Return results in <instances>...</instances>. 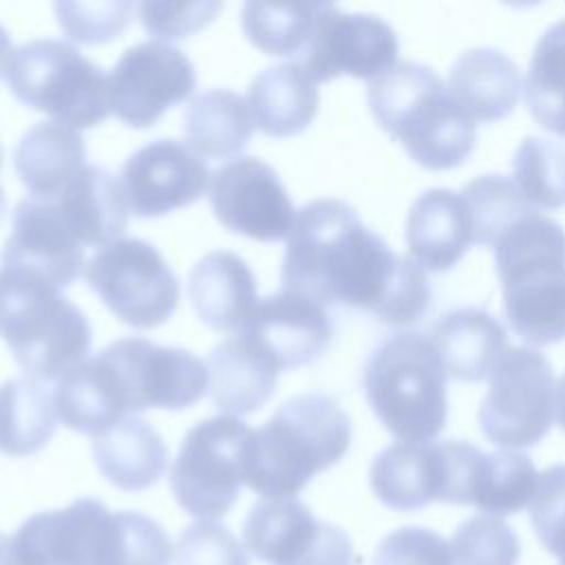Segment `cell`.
Here are the masks:
<instances>
[{"mask_svg": "<svg viewBox=\"0 0 565 565\" xmlns=\"http://www.w3.org/2000/svg\"><path fill=\"white\" fill-rule=\"evenodd\" d=\"M280 276L285 289L322 307L366 309L393 327L417 322L433 300L426 271L340 199H316L296 212Z\"/></svg>", "mask_w": 565, "mask_h": 565, "instance_id": "1", "label": "cell"}, {"mask_svg": "<svg viewBox=\"0 0 565 565\" xmlns=\"http://www.w3.org/2000/svg\"><path fill=\"white\" fill-rule=\"evenodd\" d=\"M349 441L351 419L335 397L294 395L254 430L245 483L265 499L296 497L318 472L344 457Z\"/></svg>", "mask_w": 565, "mask_h": 565, "instance_id": "2", "label": "cell"}, {"mask_svg": "<svg viewBox=\"0 0 565 565\" xmlns=\"http://www.w3.org/2000/svg\"><path fill=\"white\" fill-rule=\"evenodd\" d=\"M366 102L375 121L428 170L455 168L475 148V119L428 64L395 62L369 82Z\"/></svg>", "mask_w": 565, "mask_h": 565, "instance_id": "3", "label": "cell"}, {"mask_svg": "<svg viewBox=\"0 0 565 565\" xmlns=\"http://www.w3.org/2000/svg\"><path fill=\"white\" fill-rule=\"evenodd\" d=\"M503 311L530 344L565 340V230L541 212L516 218L494 241Z\"/></svg>", "mask_w": 565, "mask_h": 565, "instance_id": "4", "label": "cell"}, {"mask_svg": "<svg viewBox=\"0 0 565 565\" xmlns=\"http://www.w3.org/2000/svg\"><path fill=\"white\" fill-rule=\"evenodd\" d=\"M11 539L24 565H152L154 558L141 512H110L97 499L38 512Z\"/></svg>", "mask_w": 565, "mask_h": 565, "instance_id": "5", "label": "cell"}, {"mask_svg": "<svg viewBox=\"0 0 565 565\" xmlns=\"http://www.w3.org/2000/svg\"><path fill=\"white\" fill-rule=\"evenodd\" d=\"M362 384L369 406L397 439L422 444L444 430L446 369L424 333L397 331L380 340L366 358Z\"/></svg>", "mask_w": 565, "mask_h": 565, "instance_id": "6", "label": "cell"}, {"mask_svg": "<svg viewBox=\"0 0 565 565\" xmlns=\"http://www.w3.org/2000/svg\"><path fill=\"white\" fill-rule=\"evenodd\" d=\"M0 335L22 369L46 382L88 358L93 329L46 278L0 267Z\"/></svg>", "mask_w": 565, "mask_h": 565, "instance_id": "7", "label": "cell"}, {"mask_svg": "<svg viewBox=\"0 0 565 565\" xmlns=\"http://www.w3.org/2000/svg\"><path fill=\"white\" fill-rule=\"evenodd\" d=\"M11 93L71 128H90L110 113L108 75L64 40L40 38L13 49L7 71Z\"/></svg>", "mask_w": 565, "mask_h": 565, "instance_id": "8", "label": "cell"}, {"mask_svg": "<svg viewBox=\"0 0 565 565\" xmlns=\"http://www.w3.org/2000/svg\"><path fill=\"white\" fill-rule=\"evenodd\" d=\"M483 450L470 441H397L371 463L373 494L393 510H419L430 501L472 505Z\"/></svg>", "mask_w": 565, "mask_h": 565, "instance_id": "9", "label": "cell"}, {"mask_svg": "<svg viewBox=\"0 0 565 565\" xmlns=\"http://www.w3.org/2000/svg\"><path fill=\"white\" fill-rule=\"evenodd\" d=\"M254 430L234 415H216L192 426L170 468L177 503L201 521L225 516L245 483V457Z\"/></svg>", "mask_w": 565, "mask_h": 565, "instance_id": "10", "label": "cell"}, {"mask_svg": "<svg viewBox=\"0 0 565 565\" xmlns=\"http://www.w3.org/2000/svg\"><path fill=\"white\" fill-rule=\"evenodd\" d=\"M479 404L481 433L505 450L530 448L552 428L556 388L552 366L530 347H508L490 371Z\"/></svg>", "mask_w": 565, "mask_h": 565, "instance_id": "11", "label": "cell"}, {"mask_svg": "<svg viewBox=\"0 0 565 565\" xmlns=\"http://www.w3.org/2000/svg\"><path fill=\"white\" fill-rule=\"evenodd\" d=\"M86 280L104 305L126 324L152 329L179 305V280L154 245L119 238L86 263Z\"/></svg>", "mask_w": 565, "mask_h": 565, "instance_id": "12", "label": "cell"}, {"mask_svg": "<svg viewBox=\"0 0 565 565\" xmlns=\"http://www.w3.org/2000/svg\"><path fill=\"white\" fill-rule=\"evenodd\" d=\"M397 33L375 13H349L331 2H320L311 35L298 55L316 82L338 75L373 79L395 64Z\"/></svg>", "mask_w": 565, "mask_h": 565, "instance_id": "13", "label": "cell"}, {"mask_svg": "<svg viewBox=\"0 0 565 565\" xmlns=\"http://www.w3.org/2000/svg\"><path fill=\"white\" fill-rule=\"evenodd\" d=\"M243 543L267 565H351L353 561L347 532L316 519L296 497L258 501L245 519Z\"/></svg>", "mask_w": 565, "mask_h": 565, "instance_id": "14", "label": "cell"}, {"mask_svg": "<svg viewBox=\"0 0 565 565\" xmlns=\"http://www.w3.org/2000/svg\"><path fill=\"white\" fill-rule=\"evenodd\" d=\"M194 88L192 60L179 46L161 40L126 49L108 75L110 110L135 128L152 126Z\"/></svg>", "mask_w": 565, "mask_h": 565, "instance_id": "15", "label": "cell"}, {"mask_svg": "<svg viewBox=\"0 0 565 565\" xmlns=\"http://www.w3.org/2000/svg\"><path fill=\"white\" fill-rule=\"evenodd\" d=\"M210 203L232 232L256 241L287 238L296 210L278 172L258 157H236L210 172Z\"/></svg>", "mask_w": 565, "mask_h": 565, "instance_id": "16", "label": "cell"}, {"mask_svg": "<svg viewBox=\"0 0 565 565\" xmlns=\"http://www.w3.org/2000/svg\"><path fill=\"white\" fill-rule=\"evenodd\" d=\"M119 183L135 216H163L196 201L210 185V170L185 141L161 137L124 161Z\"/></svg>", "mask_w": 565, "mask_h": 565, "instance_id": "17", "label": "cell"}, {"mask_svg": "<svg viewBox=\"0 0 565 565\" xmlns=\"http://www.w3.org/2000/svg\"><path fill=\"white\" fill-rule=\"evenodd\" d=\"M108 351L128 380L135 413L146 408H188L207 391L205 362L185 349L128 335L110 342Z\"/></svg>", "mask_w": 565, "mask_h": 565, "instance_id": "18", "label": "cell"}, {"mask_svg": "<svg viewBox=\"0 0 565 565\" xmlns=\"http://www.w3.org/2000/svg\"><path fill=\"white\" fill-rule=\"evenodd\" d=\"M238 333L249 338L278 371H285L309 364L327 351L333 320L320 302L282 287L258 300Z\"/></svg>", "mask_w": 565, "mask_h": 565, "instance_id": "19", "label": "cell"}, {"mask_svg": "<svg viewBox=\"0 0 565 565\" xmlns=\"http://www.w3.org/2000/svg\"><path fill=\"white\" fill-rule=\"evenodd\" d=\"M0 265L33 271L57 289L68 287L86 269L84 245L68 232L55 205L31 196L13 210Z\"/></svg>", "mask_w": 565, "mask_h": 565, "instance_id": "20", "label": "cell"}, {"mask_svg": "<svg viewBox=\"0 0 565 565\" xmlns=\"http://www.w3.org/2000/svg\"><path fill=\"white\" fill-rule=\"evenodd\" d=\"M53 402L64 426L95 437L135 415L124 371L106 349L62 373Z\"/></svg>", "mask_w": 565, "mask_h": 565, "instance_id": "21", "label": "cell"}, {"mask_svg": "<svg viewBox=\"0 0 565 565\" xmlns=\"http://www.w3.org/2000/svg\"><path fill=\"white\" fill-rule=\"evenodd\" d=\"M472 243V221L461 192L430 188L406 214V245L411 258L430 271L452 269Z\"/></svg>", "mask_w": 565, "mask_h": 565, "instance_id": "22", "label": "cell"}, {"mask_svg": "<svg viewBox=\"0 0 565 565\" xmlns=\"http://www.w3.org/2000/svg\"><path fill=\"white\" fill-rule=\"evenodd\" d=\"M188 296L199 318L216 331H238L260 300L249 265L227 249H214L192 267Z\"/></svg>", "mask_w": 565, "mask_h": 565, "instance_id": "23", "label": "cell"}, {"mask_svg": "<svg viewBox=\"0 0 565 565\" xmlns=\"http://www.w3.org/2000/svg\"><path fill=\"white\" fill-rule=\"evenodd\" d=\"M51 203L84 247L102 249L119 241L128 225L121 183L99 166L88 163Z\"/></svg>", "mask_w": 565, "mask_h": 565, "instance_id": "24", "label": "cell"}, {"mask_svg": "<svg viewBox=\"0 0 565 565\" xmlns=\"http://www.w3.org/2000/svg\"><path fill=\"white\" fill-rule=\"evenodd\" d=\"M207 391L218 411L247 415L258 411L274 393L278 369L243 333L221 340L207 362Z\"/></svg>", "mask_w": 565, "mask_h": 565, "instance_id": "25", "label": "cell"}, {"mask_svg": "<svg viewBox=\"0 0 565 565\" xmlns=\"http://www.w3.org/2000/svg\"><path fill=\"white\" fill-rule=\"evenodd\" d=\"M13 163L31 199L53 201L88 166L82 135L55 119L31 126L15 146Z\"/></svg>", "mask_w": 565, "mask_h": 565, "instance_id": "26", "label": "cell"}, {"mask_svg": "<svg viewBox=\"0 0 565 565\" xmlns=\"http://www.w3.org/2000/svg\"><path fill=\"white\" fill-rule=\"evenodd\" d=\"M446 86L475 121H497L514 110L521 75L516 62L503 51L472 46L452 62Z\"/></svg>", "mask_w": 565, "mask_h": 565, "instance_id": "27", "label": "cell"}, {"mask_svg": "<svg viewBox=\"0 0 565 565\" xmlns=\"http://www.w3.org/2000/svg\"><path fill=\"white\" fill-rule=\"evenodd\" d=\"M430 333L446 375L461 382L488 377L508 349L503 324L483 307L450 309L433 324Z\"/></svg>", "mask_w": 565, "mask_h": 565, "instance_id": "28", "label": "cell"}, {"mask_svg": "<svg viewBox=\"0 0 565 565\" xmlns=\"http://www.w3.org/2000/svg\"><path fill=\"white\" fill-rule=\"evenodd\" d=\"M247 104L265 135L289 137L313 121L320 104L318 82L296 62L274 64L252 79Z\"/></svg>", "mask_w": 565, "mask_h": 565, "instance_id": "29", "label": "cell"}, {"mask_svg": "<svg viewBox=\"0 0 565 565\" xmlns=\"http://www.w3.org/2000/svg\"><path fill=\"white\" fill-rule=\"evenodd\" d=\"M97 470L121 490L154 486L168 468V446L141 417L132 415L93 439Z\"/></svg>", "mask_w": 565, "mask_h": 565, "instance_id": "30", "label": "cell"}, {"mask_svg": "<svg viewBox=\"0 0 565 565\" xmlns=\"http://www.w3.org/2000/svg\"><path fill=\"white\" fill-rule=\"evenodd\" d=\"M254 126L247 99L227 88H212L196 95L183 113L188 146L210 159L238 154L247 146Z\"/></svg>", "mask_w": 565, "mask_h": 565, "instance_id": "31", "label": "cell"}, {"mask_svg": "<svg viewBox=\"0 0 565 565\" xmlns=\"http://www.w3.org/2000/svg\"><path fill=\"white\" fill-rule=\"evenodd\" d=\"M53 391L33 375L0 384V452L26 457L42 450L55 433Z\"/></svg>", "mask_w": 565, "mask_h": 565, "instance_id": "32", "label": "cell"}, {"mask_svg": "<svg viewBox=\"0 0 565 565\" xmlns=\"http://www.w3.org/2000/svg\"><path fill=\"white\" fill-rule=\"evenodd\" d=\"M523 90L530 115L565 137V18L550 24L534 44Z\"/></svg>", "mask_w": 565, "mask_h": 565, "instance_id": "33", "label": "cell"}, {"mask_svg": "<svg viewBox=\"0 0 565 565\" xmlns=\"http://www.w3.org/2000/svg\"><path fill=\"white\" fill-rule=\"evenodd\" d=\"M536 481L539 475L527 455L519 450L483 452L475 479L472 505L492 516L514 514L532 503Z\"/></svg>", "mask_w": 565, "mask_h": 565, "instance_id": "34", "label": "cell"}, {"mask_svg": "<svg viewBox=\"0 0 565 565\" xmlns=\"http://www.w3.org/2000/svg\"><path fill=\"white\" fill-rule=\"evenodd\" d=\"M320 2H256L249 0L241 11V26L249 42L269 55L302 53Z\"/></svg>", "mask_w": 565, "mask_h": 565, "instance_id": "35", "label": "cell"}, {"mask_svg": "<svg viewBox=\"0 0 565 565\" xmlns=\"http://www.w3.org/2000/svg\"><path fill=\"white\" fill-rule=\"evenodd\" d=\"M461 196L472 221V243L479 245H494L516 218L536 210L505 174H481L463 185Z\"/></svg>", "mask_w": 565, "mask_h": 565, "instance_id": "36", "label": "cell"}, {"mask_svg": "<svg viewBox=\"0 0 565 565\" xmlns=\"http://www.w3.org/2000/svg\"><path fill=\"white\" fill-rule=\"evenodd\" d=\"M514 183L534 207L565 205V148L545 137H525L512 157Z\"/></svg>", "mask_w": 565, "mask_h": 565, "instance_id": "37", "label": "cell"}, {"mask_svg": "<svg viewBox=\"0 0 565 565\" xmlns=\"http://www.w3.org/2000/svg\"><path fill=\"white\" fill-rule=\"evenodd\" d=\"M450 552L455 565H516L521 543L501 516L477 514L455 530Z\"/></svg>", "mask_w": 565, "mask_h": 565, "instance_id": "38", "label": "cell"}, {"mask_svg": "<svg viewBox=\"0 0 565 565\" xmlns=\"http://www.w3.org/2000/svg\"><path fill=\"white\" fill-rule=\"evenodd\" d=\"M55 15L64 33L84 44H102L128 26L135 4L128 0L106 2H55Z\"/></svg>", "mask_w": 565, "mask_h": 565, "instance_id": "39", "label": "cell"}, {"mask_svg": "<svg viewBox=\"0 0 565 565\" xmlns=\"http://www.w3.org/2000/svg\"><path fill=\"white\" fill-rule=\"evenodd\" d=\"M530 521L541 545L565 565V463H554L539 475Z\"/></svg>", "mask_w": 565, "mask_h": 565, "instance_id": "40", "label": "cell"}, {"mask_svg": "<svg viewBox=\"0 0 565 565\" xmlns=\"http://www.w3.org/2000/svg\"><path fill=\"white\" fill-rule=\"evenodd\" d=\"M174 565H249L238 539L216 521L188 525L174 545Z\"/></svg>", "mask_w": 565, "mask_h": 565, "instance_id": "41", "label": "cell"}, {"mask_svg": "<svg viewBox=\"0 0 565 565\" xmlns=\"http://www.w3.org/2000/svg\"><path fill=\"white\" fill-rule=\"evenodd\" d=\"M373 565H455L450 543L428 527H399L386 534Z\"/></svg>", "mask_w": 565, "mask_h": 565, "instance_id": "42", "label": "cell"}, {"mask_svg": "<svg viewBox=\"0 0 565 565\" xmlns=\"http://www.w3.org/2000/svg\"><path fill=\"white\" fill-rule=\"evenodd\" d=\"M223 9L218 0L192 2H159L146 0L139 4V18L148 33L163 40H179L203 29Z\"/></svg>", "mask_w": 565, "mask_h": 565, "instance_id": "43", "label": "cell"}, {"mask_svg": "<svg viewBox=\"0 0 565 565\" xmlns=\"http://www.w3.org/2000/svg\"><path fill=\"white\" fill-rule=\"evenodd\" d=\"M0 565H24L13 547V539L7 534H0Z\"/></svg>", "mask_w": 565, "mask_h": 565, "instance_id": "44", "label": "cell"}, {"mask_svg": "<svg viewBox=\"0 0 565 565\" xmlns=\"http://www.w3.org/2000/svg\"><path fill=\"white\" fill-rule=\"evenodd\" d=\"M11 53H13V49H11V35H9V31L0 24V75L7 71V64H9Z\"/></svg>", "mask_w": 565, "mask_h": 565, "instance_id": "45", "label": "cell"}, {"mask_svg": "<svg viewBox=\"0 0 565 565\" xmlns=\"http://www.w3.org/2000/svg\"><path fill=\"white\" fill-rule=\"evenodd\" d=\"M556 419H558L561 428L565 430V373L556 384Z\"/></svg>", "mask_w": 565, "mask_h": 565, "instance_id": "46", "label": "cell"}, {"mask_svg": "<svg viewBox=\"0 0 565 565\" xmlns=\"http://www.w3.org/2000/svg\"><path fill=\"white\" fill-rule=\"evenodd\" d=\"M4 212H7V201H4V192H2V188H0V223H2V218H4Z\"/></svg>", "mask_w": 565, "mask_h": 565, "instance_id": "47", "label": "cell"}, {"mask_svg": "<svg viewBox=\"0 0 565 565\" xmlns=\"http://www.w3.org/2000/svg\"><path fill=\"white\" fill-rule=\"evenodd\" d=\"M0 161H2V150H0Z\"/></svg>", "mask_w": 565, "mask_h": 565, "instance_id": "48", "label": "cell"}]
</instances>
